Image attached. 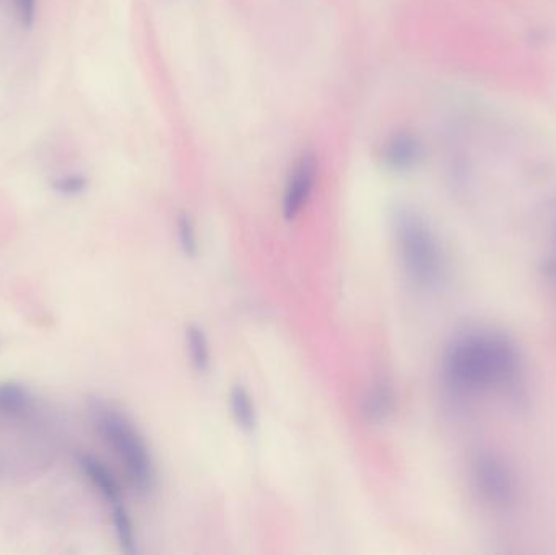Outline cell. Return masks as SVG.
<instances>
[{
    "instance_id": "obj_1",
    "label": "cell",
    "mask_w": 556,
    "mask_h": 555,
    "mask_svg": "<svg viewBox=\"0 0 556 555\" xmlns=\"http://www.w3.org/2000/svg\"><path fill=\"white\" fill-rule=\"evenodd\" d=\"M444 378L457 393H482L501 388L521 396L522 357L516 342L503 333L467 331L449 342L444 352Z\"/></svg>"
},
{
    "instance_id": "obj_2",
    "label": "cell",
    "mask_w": 556,
    "mask_h": 555,
    "mask_svg": "<svg viewBox=\"0 0 556 555\" xmlns=\"http://www.w3.org/2000/svg\"><path fill=\"white\" fill-rule=\"evenodd\" d=\"M88 411L96 432L100 433L101 438L111 446L114 455L118 456L135 492L150 494L157 482L155 464L147 442L134 422L119 411L118 407L101 399H93Z\"/></svg>"
},
{
    "instance_id": "obj_3",
    "label": "cell",
    "mask_w": 556,
    "mask_h": 555,
    "mask_svg": "<svg viewBox=\"0 0 556 555\" xmlns=\"http://www.w3.org/2000/svg\"><path fill=\"white\" fill-rule=\"evenodd\" d=\"M394 230L407 276L422 289H438L446 277V259L430 225L412 210H400Z\"/></svg>"
},
{
    "instance_id": "obj_4",
    "label": "cell",
    "mask_w": 556,
    "mask_h": 555,
    "mask_svg": "<svg viewBox=\"0 0 556 555\" xmlns=\"http://www.w3.org/2000/svg\"><path fill=\"white\" fill-rule=\"evenodd\" d=\"M475 487L491 507L506 510L516 502V481L503 459L490 451H482L472 463Z\"/></svg>"
},
{
    "instance_id": "obj_5",
    "label": "cell",
    "mask_w": 556,
    "mask_h": 555,
    "mask_svg": "<svg viewBox=\"0 0 556 555\" xmlns=\"http://www.w3.org/2000/svg\"><path fill=\"white\" fill-rule=\"evenodd\" d=\"M318 176V162L313 152H303L296 160L285 193H283L282 212L285 220H295L308 204Z\"/></svg>"
},
{
    "instance_id": "obj_6",
    "label": "cell",
    "mask_w": 556,
    "mask_h": 555,
    "mask_svg": "<svg viewBox=\"0 0 556 555\" xmlns=\"http://www.w3.org/2000/svg\"><path fill=\"white\" fill-rule=\"evenodd\" d=\"M422 145L412 134H394L384 142L381 158L392 170H409L420 160Z\"/></svg>"
},
{
    "instance_id": "obj_7",
    "label": "cell",
    "mask_w": 556,
    "mask_h": 555,
    "mask_svg": "<svg viewBox=\"0 0 556 555\" xmlns=\"http://www.w3.org/2000/svg\"><path fill=\"white\" fill-rule=\"evenodd\" d=\"M79 466L82 469L83 476L92 482V486L98 490V494L109 505L122 502L121 487H119L113 472L106 468L105 463H101L100 459L92 455H80Z\"/></svg>"
},
{
    "instance_id": "obj_8",
    "label": "cell",
    "mask_w": 556,
    "mask_h": 555,
    "mask_svg": "<svg viewBox=\"0 0 556 555\" xmlns=\"http://www.w3.org/2000/svg\"><path fill=\"white\" fill-rule=\"evenodd\" d=\"M35 407V398L30 389L17 381L0 383V416L18 419L30 414Z\"/></svg>"
},
{
    "instance_id": "obj_9",
    "label": "cell",
    "mask_w": 556,
    "mask_h": 555,
    "mask_svg": "<svg viewBox=\"0 0 556 555\" xmlns=\"http://www.w3.org/2000/svg\"><path fill=\"white\" fill-rule=\"evenodd\" d=\"M231 414L235 417L239 429L252 432L257 425V411L251 394L243 386H235L230 391Z\"/></svg>"
},
{
    "instance_id": "obj_10",
    "label": "cell",
    "mask_w": 556,
    "mask_h": 555,
    "mask_svg": "<svg viewBox=\"0 0 556 555\" xmlns=\"http://www.w3.org/2000/svg\"><path fill=\"white\" fill-rule=\"evenodd\" d=\"M392 409H394V394H392L391 386H387L384 381H379L365 399L366 417L371 422L379 424L391 416Z\"/></svg>"
},
{
    "instance_id": "obj_11",
    "label": "cell",
    "mask_w": 556,
    "mask_h": 555,
    "mask_svg": "<svg viewBox=\"0 0 556 555\" xmlns=\"http://www.w3.org/2000/svg\"><path fill=\"white\" fill-rule=\"evenodd\" d=\"M111 520H113L114 533H116L122 552L135 554L137 542H135L134 525H132L131 515L124 507V503L111 505Z\"/></svg>"
},
{
    "instance_id": "obj_12",
    "label": "cell",
    "mask_w": 556,
    "mask_h": 555,
    "mask_svg": "<svg viewBox=\"0 0 556 555\" xmlns=\"http://www.w3.org/2000/svg\"><path fill=\"white\" fill-rule=\"evenodd\" d=\"M186 344L189 357L197 372H207L210 368V347L207 336L199 326H189L186 329Z\"/></svg>"
},
{
    "instance_id": "obj_13",
    "label": "cell",
    "mask_w": 556,
    "mask_h": 555,
    "mask_svg": "<svg viewBox=\"0 0 556 555\" xmlns=\"http://www.w3.org/2000/svg\"><path fill=\"white\" fill-rule=\"evenodd\" d=\"M51 188H53L54 191L59 194V196H80V194H83L85 193V191H87L88 180L83 175L72 173V175H64L56 178V180L51 183Z\"/></svg>"
},
{
    "instance_id": "obj_14",
    "label": "cell",
    "mask_w": 556,
    "mask_h": 555,
    "mask_svg": "<svg viewBox=\"0 0 556 555\" xmlns=\"http://www.w3.org/2000/svg\"><path fill=\"white\" fill-rule=\"evenodd\" d=\"M178 236L179 245L183 248L184 254H187L189 258H194L199 251V243H197L196 227L189 215L183 214L179 217Z\"/></svg>"
},
{
    "instance_id": "obj_15",
    "label": "cell",
    "mask_w": 556,
    "mask_h": 555,
    "mask_svg": "<svg viewBox=\"0 0 556 555\" xmlns=\"http://www.w3.org/2000/svg\"><path fill=\"white\" fill-rule=\"evenodd\" d=\"M14 2L23 27H33L36 18V2H38V0H14Z\"/></svg>"
},
{
    "instance_id": "obj_16",
    "label": "cell",
    "mask_w": 556,
    "mask_h": 555,
    "mask_svg": "<svg viewBox=\"0 0 556 555\" xmlns=\"http://www.w3.org/2000/svg\"><path fill=\"white\" fill-rule=\"evenodd\" d=\"M548 272H550V274H552V276L556 277V258L552 259V261H550V263H548Z\"/></svg>"
}]
</instances>
